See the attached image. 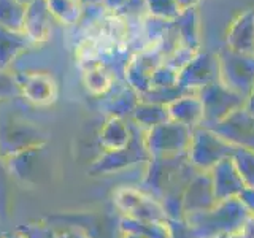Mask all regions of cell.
Returning <instances> with one entry per match:
<instances>
[{
    "label": "cell",
    "instance_id": "obj_1",
    "mask_svg": "<svg viewBox=\"0 0 254 238\" xmlns=\"http://www.w3.org/2000/svg\"><path fill=\"white\" fill-rule=\"evenodd\" d=\"M216 56L219 81L248 100L254 89V53H237L226 46Z\"/></svg>",
    "mask_w": 254,
    "mask_h": 238
},
{
    "label": "cell",
    "instance_id": "obj_2",
    "mask_svg": "<svg viewBox=\"0 0 254 238\" xmlns=\"http://www.w3.org/2000/svg\"><path fill=\"white\" fill-rule=\"evenodd\" d=\"M203 103V124L202 127H211L221 122L235 110L246 105V99L230 91L219 79L197 92Z\"/></svg>",
    "mask_w": 254,
    "mask_h": 238
},
{
    "label": "cell",
    "instance_id": "obj_3",
    "mask_svg": "<svg viewBox=\"0 0 254 238\" xmlns=\"http://www.w3.org/2000/svg\"><path fill=\"white\" fill-rule=\"evenodd\" d=\"M234 146L218 137L206 127H195L192 130V140L188 149L189 161L194 167L202 170H211L222 159L232 154Z\"/></svg>",
    "mask_w": 254,
    "mask_h": 238
},
{
    "label": "cell",
    "instance_id": "obj_4",
    "mask_svg": "<svg viewBox=\"0 0 254 238\" xmlns=\"http://www.w3.org/2000/svg\"><path fill=\"white\" fill-rule=\"evenodd\" d=\"M219 79L218 56L200 50L178 73V84L186 92L197 94L202 87Z\"/></svg>",
    "mask_w": 254,
    "mask_h": 238
},
{
    "label": "cell",
    "instance_id": "obj_5",
    "mask_svg": "<svg viewBox=\"0 0 254 238\" xmlns=\"http://www.w3.org/2000/svg\"><path fill=\"white\" fill-rule=\"evenodd\" d=\"M206 129L213 130L229 145L254 151V115L245 107L235 110L221 122Z\"/></svg>",
    "mask_w": 254,
    "mask_h": 238
},
{
    "label": "cell",
    "instance_id": "obj_6",
    "mask_svg": "<svg viewBox=\"0 0 254 238\" xmlns=\"http://www.w3.org/2000/svg\"><path fill=\"white\" fill-rule=\"evenodd\" d=\"M164 63V54L157 48H146L132 56L130 62L126 67V78L138 92L145 94L151 87L154 71Z\"/></svg>",
    "mask_w": 254,
    "mask_h": 238
},
{
    "label": "cell",
    "instance_id": "obj_7",
    "mask_svg": "<svg viewBox=\"0 0 254 238\" xmlns=\"http://www.w3.org/2000/svg\"><path fill=\"white\" fill-rule=\"evenodd\" d=\"M54 18L48 10L46 0H34L26 5V14H24L22 32L32 42V45H42L48 42L53 34Z\"/></svg>",
    "mask_w": 254,
    "mask_h": 238
},
{
    "label": "cell",
    "instance_id": "obj_8",
    "mask_svg": "<svg viewBox=\"0 0 254 238\" xmlns=\"http://www.w3.org/2000/svg\"><path fill=\"white\" fill-rule=\"evenodd\" d=\"M216 203L218 202L213 192L210 172L200 173L189 181L185 192H183V198H181L183 216L211 210Z\"/></svg>",
    "mask_w": 254,
    "mask_h": 238
},
{
    "label": "cell",
    "instance_id": "obj_9",
    "mask_svg": "<svg viewBox=\"0 0 254 238\" xmlns=\"http://www.w3.org/2000/svg\"><path fill=\"white\" fill-rule=\"evenodd\" d=\"M210 177H211L213 192L214 197H216V202L238 197L242 194V190L246 187L230 156L222 159V161H219L210 170Z\"/></svg>",
    "mask_w": 254,
    "mask_h": 238
},
{
    "label": "cell",
    "instance_id": "obj_10",
    "mask_svg": "<svg viewBox=\"0 0 254 238\" xmlns=\"http://www.w3.org/2000/svg\"><path fill=\"white\" fill-rule=\"evenodd\" d=\"M226 46L237 53H254V10H245L230 22Z\"/></svg>",
    "mask_w": 254,
    "mask_h": 238
},
{
    "label": "cell",
    "instance_id": "obj_11",
    "mask_svg": "<svg viewBox=\"0 0 254 238\" xmlns=\"http://www.w3.org/2000/svg\"><path fill=\"white\" fill-rule=\"evenodd\" d=\"M170 121L195 129L203 124V103L197 94H185L167 105Z\"/></svg>",
    "mask_w": 254,
    "mask_h": 238
},
{
    "label": "cell",
    "instance_id": "obj_12",
    "mask_svg": "<svg viewBox=\"0 0 254 238\" xmlns=\"http://www.w3.org/2000/svg\"><path fill=\"white\" fill-rule=\"evenodd\" d=\"M173 29L177 32L180 45L192 48V50H202V37H200V14L197 8H186L181 10L177 19L172 21Z\"/></svg>",
    "mask_w": 254,
    "mask_h": 238
},
{
    "label": "cell",
    "instance_id": "obj_13",
    "mask_svg": "<svg viewBox=\"0 0 254 238\" xmlns=\"http://www.w3.org/2000/svg\"><path fill=\"white\" fill-rule=\"evenodd\" d=\"M32 46L34 45L22 30L0 27V70L6 68L21 53Z\"/></svg>",
    "mask_w": 254,
    "mask_h": 238
},
{
    "label": "cell",
    "instance_id": "obj_14",
    "mask_svg": "<svg viewBox=\"0 0 254 238\" xmlns=\"http://www.w3.org/2000/svg\"><path fill=\"white\" fill-rule=\"evenodd\" d=\"M21 87L26 97L37 103H46L54 100L56 84L51 76L45 73H27L21 79Z\"/></svg>",
    "mask_w": 254,
    "mask_h": 238
},
{
    "label": "cell",
    "instance_id": "obj_15",
    "mask_svg": "<svg viewBox=\"0 0 254 238\" xmlns=\"http://www.w3.org/2000/svg\"><path fill=\"white\" fill-rule=\"evenodd\" d=\"M46 5L54 21L62 26H78L84 10L79 0H46Z\"/></svg>",
    "mask_w": 254,
    "mask_h": 238
},
{
    "label": "cell",
    "instance_id": "obj_16",
    "mask_svg": "<svg viewBox=\"0 0 254 238\" xmlns=\"http://www.w3.org/2000/svg\"><path fill=\"white\" fill-rule=\"evenodd\" d=\"M83 81L92 94H105L115 86V73L105 65L97 63L83 70Z\"/></svg>",
    "mask_w": 254,
    "mask_h": 238
},
{
    "label": "cell",
    "instance_id": "obj_17",
    "mask_svg": "<svg viewBox=\"0 0 254 238\" xmlns=\"http://www.w3.org/2000/svg\"><path fill=\"white\" fill-rule=\"evenodd\" d=\"M26 5L19 0H0V27L22 30Z\"/></svg>",
    "mask_w": 254,
    "mask_h": 238
},
{
    "label": "cell",
    "instance_id": "obj_18",
    "mask_svg": "<svg viewBox=\"0 0 254 238\" xmlns=\"http://www.w3.org/2000/svg\"><path fill=\"white\" fill-rule=\"evenodd\" d=\"M230 157H232V162L240 178L243 179L245 186L254 187V151L234 146Z\"/></svg>",
    "mask_w": 254,
    "mask_h": 238
},
{
    "label": "cell",
    "instance_id": "obj_19",
    "mask_svg": "<svg viewBox=\"0 0 254 238\" xmlns=\"http://www.w3.org/2000/svg\"><path fill=\"white\" fill-rule=\"evenodd\" d=\"M148 14L153 18H159L164 21H173L177 19L181 8L175 0H145Z\"/></svg>",
    "mask_w": 254,
    "mask_h": 238
},
{
    "label": "cell",
    "instance_id": "obj_20",
    "mask_svg": "<svg viewBox=\"0 0 254 238\" xmlns=\"http://www.w3.org/2000/svg\"><path fill=\"white\" fill-rule=\"evenodd\" d=\"M126 22H140L148 16V8L145 0H126V3L115 13Z\"/></svg>",
    "mask_w": 254,
    "mask_h": 238
},
{
    "label": "cell",
    "instance_id": "obj_21",
    "mask_svg": "<svg viewBox=\"0 0 254 238\" xmlns=\"http://www.w3.org/2000/svg\"><path fill=\"white\" fill-rule=\"evenodd\" d=\"M198 51L197 50H192V48L189 46H185V45H180L177 50L172 51L167 58L164 59V63L165 65H169L170 68L177 70L178 73L185 68L188 63L194 59V56L197 54Z\"/></svg>",
    "mask_w": 254,
    "mask_h": 238
},
{
    "label": "cell",
    "instance_id": "obj_22",
    "mask_svg": "<svg viewBox=\"0 0 254 238\" xmlns=\"http://www.w3.org/2000/svg\"><path fill=\"white\" fill-rule=\"evenodd\" d=\"M238 198L246 206V210L254 216V187H245L242 190V194L238 195Z\"/></svg>",
    "mask_w": 254,
    "mask_h": 238
},
{
    "label": "cell",
    "instance_id": "obj_23",
    "mask_svg": "<svg viewBox=\"0 0 254 238\" xmlns=\"http://www.w3.org/2000/svg\"><path fill=\"white\" fill-rule=\"evenodd\" d=\"M238 234H240L242 238H254V216L253 214L245 221V224Z\"/></svg>",
    "mask_w": 254,
    "mask_h": 238
},
{
    "label": "cell",
    "instance_id": "obj_24",
    "mask_svg": "<svg viewBox=\"0 0 254 238\" xmlns=\"http://www.w3.org/2000/svg\"><path fill=\"white\" fill-rule=\"evenodd\" d=\"M124 3H126V0H102V5L105 6V10L110 13H116Z\"/></svg>",
    "mask_w": 254,
    "mask_h": 238
},
{
    "label": "cell",
    "instance_id": "obj_25",
    "mask_svg": "<svg viewBox=\"0 0 254 238\" xmlns=\"http://www.w3.org/2000/svg\"><path fill=\"white\" fill-rule=\"evenodd\" d=\"M178 3L181 10H186V8H197V5L200 3V0H175Z\"/></svg>",
    "mask_w": 254,
    "mask_h": 238
},
{
    "label": "cell",
    "instance_id": "obj_26",
    "mask_svg": "<svg viewBox=\"0 0 254 238\" xmlns=\"http://www.w3.org/2000/svg\"><path fill=\"white\" fill-rule=\"evenodd\" d=\"M245 108L248 110L251 115H254V89H253L251 95L248 97V100H246V105H245Z\"/></svg>",
    "mask_w": 254,
    "mask_h": 238
},
{
    "label": "cell",
    "instance_id": "obj_27",
    "mask_svg": "<svg viewBox=\"0 0 254 238\" xmlns=\"http://www.w3.org/2000/svg\"><path fill=\"white\" fill-rule=\"evenodd\" d=\"M83 3V6H89V5H100L102 0H79Z\"/></svg>",
    "mask_w": 254,
    "mask_h": 238
},
{
    "label": "cell",
    "instance_id": "obj_28",
    "mask_svg": "<svg viewBox=\"0 0 254 238\" xmlns=\"http://www.w3.org/2000/svg\"><path fill=\"white\" fill-rule=\"evenodd\" d=\"M214 238H242V237H240V234H221Z\"/></svg>",
    "mask_w": 254,
    "mask_h": 238
},
{
    "label": "cell",
    "instance_id": "obj_29",
    "mask_svg": "<svg viewBox=\"0 0 254 238\" xmlns=\"http://www.w3.org/2000/svg\"><path fill=\"white\" fill-rule=\"evenodd\" d=\"M19 2H21L22 5H29L30 2H34V0H19Z\"/></svg>",
    "mask_w": 254,
    "mask_h": 238
}]
</instances>
